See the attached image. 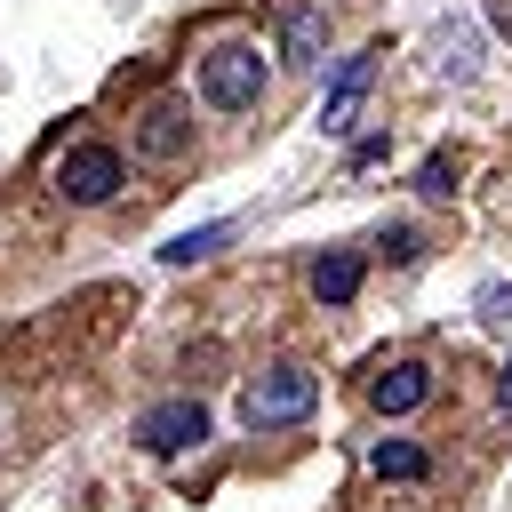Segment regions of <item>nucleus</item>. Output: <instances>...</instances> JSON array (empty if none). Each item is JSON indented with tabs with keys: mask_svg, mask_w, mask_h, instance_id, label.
Returning <instances> with one entry per match:
<instances>
[{
	"mask_svg": "<svg viewBox=\"0 0 512 512\" xmlns=\"http://www.w3.org/2000/svg\"><path fill=\"white\" fill-rule=\"evenodd\" d=\"M320 408V376L312 368H264L240 384V424L248 432H280V424H304Z\"/></svg>",
	"mask_w": 512,
	"mask_h": 512,
	"instance_id": "obj_1",
	"label": "nucleus"
},
{
	"mask_svg": "<svg viewBox=\"0 0 512 512\" xmlns=\"http://www.w3.org/2000/svg\"><path fill=\"white\" fill-rule=\"evenodd\" d=\"M264 88H272V64H264L248 40H216V48L200 56V96H208L216 112H256Z\"/></svg>",
	"mask_w": 512,
	"mask_h": 512,
	"instance_id": "obj_2",
	"label": "nucleus"
},
{
	"mask_svg": "<svg viewBox=\"0 0 512 512\" xmlns=\"http://www.w3.org/2000/svg\"><path fill=\"white\" fill-rule=\"evenodd\" d=\"M56 192H64L72 208H104V200L120 192V152H112V144H72V152L56 160Z\"/></svg>",
	"mask_w": 512,
	"mask_h": 512,
	"instance_id": "obj_3",
	"label": "nucleus"
},
{
	"mask_svg": "<svg viewBox=\"0 0 512 512\" xmlns=\"http://www.w3.org/2000/svg\"><path fill=\"white\" fill-rule=\"evenodd\" d=\"M200 440H208V408L200 400H160V408L136 416V448H152V456H184Z\"/></svg>",
	"mask_w": 512,
	"mask_h": 512,
	"instance_id": "obj_4",
	"label": "nucleus"
},
{
	"mask_svg": "<svg viewBox=\"0 0 512 512\" xmlns=\"http://www.w3.org/2000/svg\"><path fill=\"white\" fill-rule=\"evenodd\" d=\"M376 64H384V40H376V48H360V56H344V72H336V80H328V96H320V128H328V136H344V128H352V112H360V96H368Z\"/></svg>",
	"mask_w": 512,
	"mask_h": 512,
	"instance_id": "obj_5",
	"label": "nucleus"
},
{
	"mask_svg": "<svg viewBox=\"0 0 512 512\" xmlns=\"http://www.w3.org/2000/svg\"><path fill=\"white\" fill-rule=\"evenodd\" d=\"M272 32H280V56H288V64H320V48H328V8H320V0H280V8H272Z\"/></svg>",
	"mask_w": 512,
	"mask_h": 512,
	"instance_id": "obj_6",
	"label": "nucleus"
},
{
	"mask_svg": "<svg viewBox=\"0 0 512 512\" xmlns=\"http://www.w3.org/2000/svg\"><path fill=\"white\" fill-rule=\"evenodd\" d=\"M136 152H144V160H184V152H192V112H184L176 96L144 104V112H136Z\"/></svg>",
	"mask_w": 512,
	"mask_h": 512,
	"instance_id": "obj_7",
	"label": "nucleus"
},
{
	"mask_svg": "<svg viewBox=\"0 0 512 512\" xmlns=\"http://www.w3.org/2000/svg\"><path fill=\"white\" fill-rule=\"evenodd\" d=\"M424 72H432V80H472V72H480V40H472L464 16L432 24V56H424Z\"/></svg>",
	"mask_w": 512,
	"mask_h": 512,
	"instance_id": "obj_8",
	"label": "nucleus"
},
{
	"mask_svg": "<svg viewBox=\"0 0 512 512\" xmlns=\"http://www.w3.org/2000/svg\"><path fill=\"white\" fill-rule=\"evenodd\" d=\"M368 400H376L384 416H416V408L432 400V368H424V360H400V368H384V376L368 384Z\"/></svg>",
	"mask_w": 512,
	"mask_h": 512,
	"instance_id": "obj_9",
	"label": "nucleus"
},
{
	"mask_svg": "<svg viewBox=\"0 0 512 512\" xmlns=\"http://www.w3.org/2000/svg\"><path fill=\"white\" fill-rule=\"evenodd\" d=\"M312 296H320L328 312H336V304H352V296H360V256H344V248H336V256H320V264H312Z\"/></svg>",
	"mask_w": 512,
	"mask_h": 512,
	"instance_id": "obj_10",
	"label": "nucleus"
},
{
	"mask_svg": "<svg viewBox=\"0 0 512 512\" xmlns=\"http://www.w3.org/2000/svg\"><path fill=\"white\" fill-rule=\"evenodd\" d=\"M232 232H240V224H232V216H216V224H192V232H176L160 256H168V264H208V256H216Z\"/></svg>",
	"mask_w": 512,
	"mask_h": 512,
	"instance_id": "obj_11",
	"label": "nucleus"
},
{
	"mask_svg": "<svg viewBox=\"0 0 512 512\" xmlns=\"http://www.w3.org/2000/svg\"><path fill=\"white\" fill-rule=\"evenodd\" d=\"M368 464H376V480H424V472H432V456H424L416 440H376Z\"/></svg>",
	"mask_w": 512,
	"mask_h": 512,
	"instance_id": "obj_12",
	"label": "nucleus"
},
{
	"mask_svg": "<svg viewBox=\"0 0 512 512\" xmlns=\"http://www.w3.org/2000/svg\"><path fill=\"white\" fill-rule=\"evenodd\" d=\"M472 304H480V320H488V328H504V320H512V288H504V280H488Z\"/></svg>",
	"mask_w": 512,
	"mask_h": 512,
	"instance_id": "obj_13",
	"label": "nucleus"
},
{
	"mask_svg": "<svg viewBox=\"0 0 512 512\" xmlns=\"http://www.w3.org/2000/svg\"><path fill=\"white\" fill-rule=\"evenodd\" d=\"M448 184H456V160H448V152H432V160L416 168V192H448Z\"/></svg>",
	"mask_w": 512,
	"mask_h": 512,
	"instance_id": "obj_14",
	"label": "nucleus"
},
{
	"mask_svg": "<svg viewBox=\"0 0 512 512\" xmlns=\"http://www.w3.org/2000/svg\"><path fill=\"white\" fill-rule=\"evenodd\" d=\"M384 256H392V264H408V256H416V232H408V224H392V232H384Z\"/></svg>",
	"mask_w": 512,
	"mask_h": 512,
	"instance_id": "obj_15",
	"label": "nucleus"
},
{
	"mask_svg": "<svg viewBox=\"0 0 512 512\" xmlns=\"http://www.w3.org/2000/svg\"><path fill=\"white\" fill-rule=\"evenodd\" d=\"M488 24H496V32L512 40V0H488Z\"/></svg>",
	"mask_w": 512,
	"mask_h": 512,
	"instance_id": "obj_16",
	"label": "nucleus"
},
{
	"mask_svg": "<svg viewBox=\"0 0 512 512\" xmlns=\"http://www.w3.org/2000/svg\"><path fill=\"white\" fill-rule=\"evenodd\" d=\"M496 400H504V408H512V368H504V376H496Z\"/></svg>",
	"mask_w": 512,
	"mask_h": 512,
	"instance_id": "obj_17",
	"label": "nucleus"
}]
</instances>
